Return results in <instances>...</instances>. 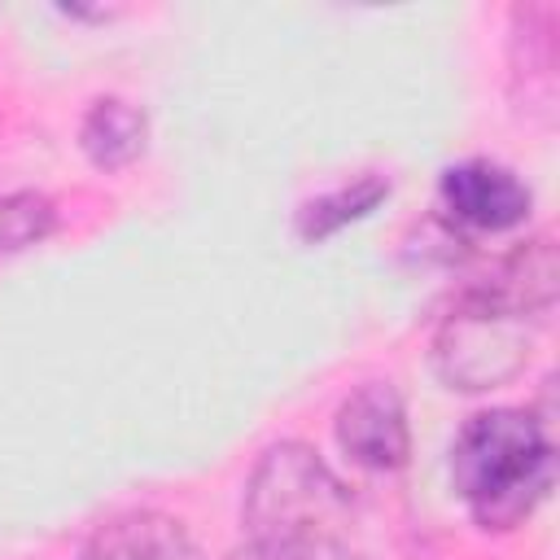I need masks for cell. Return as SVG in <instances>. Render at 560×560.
Returning <instances> with one entry per match:
<instances>
[{"label": "cell", "mask_w": 560, "mask_h": 560, "mask_svg": "<svg viewBox=\"0 0 560 560\" xmlns=\"http://www.w3.org/2000/svg\"><path fill=\"white\" fill-rule=\"evenodd\" d=\"M455 490L481 529H516L556 481V446L547 420L516 407L472 416L451 451Z\"/></svg>", "instance_id": "cell-1"}, {"label": "cell", "mask_w": 560, "mask_h": 560, "mask_svg": "<svg viewBox=\"0 0 560 560\" xmlns=\"http://www.w3.org/2000/svg\"><path fill=\"white\" fill-rule=\"evenodd\" d=\"M249 538L271 542H337V529L350 516L346 481L319 459L306 442H276L258 455L245 503H241Z\"/></svg>", "instance_id": "cell-2"}, {"label": "cell", "mask_w": 560, "mask_h": 560, "mask_svg": "<svg viewBox=\"0 0 560 560\" xmlns=\"http://www.w3.org/2000/svg\"><path fill=\"white\" fill-rule=\"evenodd\" d=\"M529 359V319L494 306L477 293H464L459 306L442 319L433 337V368L451 389H494L525 372Z\"/></svg>", "instance_id": "cell-3"}, {"label": "cell", "mask_w": 560, "mask_h": 560, "mask_svg": "<svg viewBox=\"0 0 560 560\" xmlns=\"http://www.w3.org/2000/svg\"><path fill=\"white\" fill-rule=\"evenodd\" d=\"M529 206H534L529 184L490 158H468L442 171V210L472 232L521 228L529 219Z\"/></svg>", "instance_id": "cell-4"}, {"label": "cell", "mask_w": 560, "mask_h": 560, "mask_svg": "<svg viewBox=\"0 0 560 560\" xmlns=\"http://www.w3.org/2000/svg\"><path fill=\"white\" fill-rule=\"evenodd\" d=\"M337 442L341 451L372 472H394L411 455V429H407V407L389 381H368L359 385L341 407H337Z\"/></svg>", "instance_id": "cell-5"}, {"label": "cell", "mask_w": 560, "mask_h": 560, "mask_svg": "<svg viewBox=\"0 0 560 560\" xmlns=\"http://www.w3.org/2000/svg\"><path fill=\"white\" fill-rule=\"evenodd\" d=\"M468 293H477V298H486L494 306H508V311H516L525 319H542L556 306V293H560L556 241L547 232L542 236H529L486 280H477Z\"/></svg>", "instance_id": "cell-6"}, {"label": "cell", "mask_w": 560, "mask_h": 560, "mask_svg": "<svg viewBox=\"0 0 560 560\" xmlns=\"http://www.w3.org/2000/svg\"><path fill=\"white\" fill-rule=\"evenodd\" d=\"M79 560H201V547L192 542L184 521L144 508V512H122L96 525Z\"/></svg>", "instance_id": "cell-7"}, {"label": "cell", "mask_w": 560, "mask_h": 560, "mask_svg": "<svg viewBox=\"0 0 560 560\" xmlns=\"http://www.w3.org/2000/svg\"><path fill=\"white\" fill-rule=\"evenodd\" d=\"M149 122L144 114L122 96H101L79 122V149L96 171H122L144 153Z\"/></svg>", "instance_id": "cell-8"}, {"label": "cell", "mask_w": 560, "mask_h": 560, "mask_svg": "<svg viewBox=\"0 0 560 560\" xmlns=\"http://www.w3.org/2000/svg\"><path fill=\"white\" fill-rule=\"evenodd\" d=\"M385 197H389V179H381V175H359L354 184L306 201L302 214H298V236H302V241H324V236L341 232L346 223L368 219Z\"/></svg>", "instance_id": "cell-9"}, {"label": "cell", "mask_w": 560, "mask_h": 560, "mask_svg": "<svg viewBox=\"0 0 560 560\" xmlns=\"http://www.w3.org/2000/svg\"><path fill=\"white\" fill-rule=\"evenodd\" d=\"M57 232V206L44 192H0V254H22Z\"/></svg>", "instance_id": "cell-10"}, {"label": "cell", "mask_w": 560, "mask_h": 560, "mask_svg": "<svg viewBox=\"0 0 560 560\" xmlns=\"http://www.w3.org/2000/svg\"><path fill=\"white\" fill-rule=\"evenodd\" d=\"M232 560H341L337 542H271V538H249Z\"/></svg>", "instance_id": "cell-11"}]
</instances>
